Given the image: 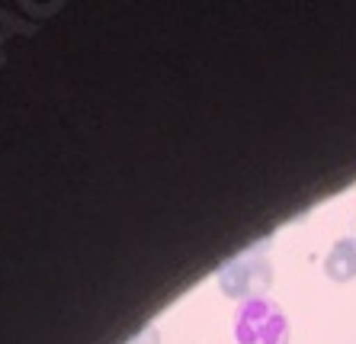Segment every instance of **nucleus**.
<instances>
[{"label":"nucleus","instance_id":"obj_1","mask_svg":"<svg viewBox=\"0 0 356 344\" xmlns=\"http://www.w3.org/2000/svg\"><path fill=\"white\" fill-rule=\"evenodd\" d=\"M234 341L238 344H289V319L280 302L254 296L234 309Z\"/></svg>","mask_w":356,"mask_h":344},{"label":"nucleus","instance_id":"obj_2","mask_svg":"<svg viewBox=\"0 0 356 344\" xmlns=\"http://www.w3.org/2000/svg\"><path fill=\"white\" fill-rule=\"evenodd\" d=\"M218 290H222L228 299H254V296H264L273 283V267H270V258L260 251H244L238 258H232L228 264H222L216 274Z\"/></svg>","mask_w":356,"mask_h":344},{"label":"nucleus","instance_id":"obj_3","mask_svg":"<svg viewBox=\"0 0 356 344\" xmlns=\"http://www.w3.org/2000/svg\"><path fill=\"white\" fill-rule=\"evenodd\" d=\"M324 274H327V280H334V283H350V280H356V238L353 235L334 242V248L327 251V258H324Z\"/></svg>","mask_w":356,"mask_h":344},{"label":"nucleus","instance_id":"obj_4","mask_svg":"<svg viewBox=\"0 0 356 344\" xmlns=\"http://www.w3.org/2000/svg\"><path fill=\"white\" fill-rule=\"evenodd\" d=\"M129 344H161V331L158 325H145L141 331H135V338Z\"/></svg>","mask_w":356,"mask_h":344}]
</instances>
